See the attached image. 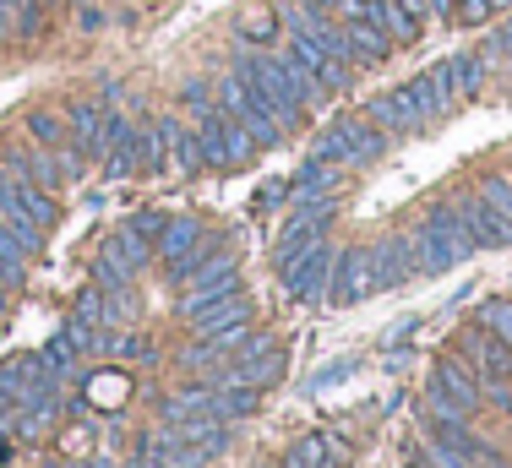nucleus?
<instances>
[{"label": "nucleus", "instance_id": "nucleus-1", "mask_svg": "<svg viewBox=\"0 0 512 468\" xmlns=\"http://www.w3.org/2000/svg\"><path fill=\"white\" fill-rule=\"evenodd\" d=\"M229 71H235V77L246 82V88L262 93V104L273 109V120H278L284 131H295L300 120H306V109L327 98V93L316 88V82H311L289 55H251V49H240Z\"/></svg>", "mask_w": 512, "mask_h": 468}, {"label": "nucleus", "instance_id": "nucleus-2", "mask_svg": "<svg viewBox=\"0 0 512 468\" xmlns=\"http://www.w3.org/2000/svg\"><path fill=\"white\" fill-rule=\"evenodd\" d=\"M382 153H387V131L376 126L371 115H344V120H333V126L322 131V142H316V158H327V164H338V169L376 164Z\"/></svg>", "mask_w": 512, "mask_h": 468}, {"label": "nucleus", "instance_id": "nucleus-3", "mask_svg": "<svg viewBox=\"0 0 512 468\" xmlns=\"http://www.w3.org/2000/svg\"><path fill=\"white\" fill-rule=\"evenodd\" d=\"M480 403H485L480 376H474L469 365L458 360V354H447V360H436V365H431V381H425V409L469 420V414L480 409Z\"/></svg>", "mask_w": 512, "mask_h": 468}, {"label": "nucleus", "instance_id": "nucleus-4", "mask_svg": "<svg viewBox=\"0 0 512 468\" xmlns=\"http://www.w3.org/2000/svg\"><path fill=\"white\" fill-rule=\"evenodd\" d=\"M213 98H218V109H229V115H235L240 126L251 131V137H256V147H284V137H289V131L273 120V109L262 104V93H256V88H246V82H240L235 71H224V77H218Z\"/></svg>", "mask_w": 512, "mask_h": 468}, {"label": "nucleus", "instance_id": "nucleus-5", "mask_svg": "<svg viewBox=\"0 0 512 468\" xmlns=\"http://www.w3.org/2000/svg\"><path fill=\"white\" fill-rule=\"evenodd\" d=\"M0 218H6V224H17V229H28V234H44L60 218V207H55V196L44 191V186L17 180V175H6V169H0Z\"/></svg>", "mask_w": 512, "mask_h": 468}, {"label": "nucleus", "instance_id": "nucleus-6", "mask_svg": "<svg viewBox=\"0 0 512 468\" xmlns=\"http://www.w3.org/2000/svg\"><path fill=\"white\" fill-rule=\"evenodd\" d=\"M420 430H425V441H431V447L453 452V458H458V463H469V468H485V463L496 458V452H491V447H485V441L469 430V420H458V414L420 409Z\"/></svg>", "mask_w": 512, "mask_h": 468}, {"label": "nucleus", "instance_id": "nucleus-7", "mask_svg": "<svg viewBox=\"0 0 512 468\" xmlns=\"http://www.w3.org/2000/svg\"><path fill=\"white\" fill-rule=\"evenodd\" d=\"M278 278H284L289 300H316V294H327V278H333V245L316 240L311 251H295L278 262Z\"/></svg>", "mask_w": 512, "mask_h": 468}, {"label": "nucleus", "instance_id": "nucleus-8", "mask_svg": "<svg viewBox=\"0 0 512 468\" xmlns=\"http://www.w3.org/2000/svg\"><path fill=\"white\" fill-rule=\"evenodd\" d=\"M458 360L469 365L480 381H507L512 376V343H502L491 327H463L458 332Z\"/></svg>", "mask_w": 512, "mask_h": 468}, {"label": "nucleus", "instance_id": "nucleus-9", "mask_svg": "<svg viewBox=\"0 0 512 468\" xmlns=\"http://www.w3.org/2000/svg\"><path fill=\"white\" fill-rule=\"evenodd\" d=\"M376 289H382V283H376V256H371V245L333 256V278H327V300H333V305H360L365 294H376Z\"/></svg>", "mask_w": 512, "mask_h": 468}, {"label": "nucleus", "instance_id": "nucleus-10", "mask_svg": "<svg viewBox=\"0 0 512 468\" xmlns=\"http://www.w3.org/2000/svg\"><path fill=\"white\" fill-rule=\"evenodd\" d=\"M180 289H186V294H180V311H186V316H191V311H202V305H213V300H224V294H235V289H240V267H235V256L218 251L213 262H207L197 278H186Z\"/></svg>", "mask_w": 512, "mask_h": 468}, {"label": "nucleus", "instance_id": "nucleus-11", "mask_svg": "<svg viewBox=\"0 0 512 468\" xmlns=\"http://www.w3.org/2000/svg\"><path fill=\"white\" fill-rule=\"evenodd\" d=\"M453 218H458V229L474 240V251H502V245H512V229L502 224V218L491 213V207L480 202V191H469V196H453Z\"/></svg>", "mask_w": 512, "mask_h": 468}, {"label": "nucleus", "instance_id": "nucleus-12", "mask_svg": "<svg viewBox=\"0 0 512 468\" xmlns=\"http://www.w3.org/2000/svg\"><path fill=\"white\" fill-rule=\"evenodd\" d=\"M289 60H295V66L306 71V77H311V82H316V88H322L327 98H333V93H344V88H349V77H355V66L333 60L322 44H311L306 33H289Z\"/></svg>", "mask_w": 512, "mask_h": 468}, {"label": "nucleus", "instance_id": "nucleus-13", "mask_svg": "<svg viewBox=\"0 0 512 468\" xmlns=\"http://www.w3.org/2000/svg\"><path fill=\"white\" fill-rule=\"evenodd\" d=\"M365 115H371L376 126L387 131V137H414V131L431 126V120H425V109L414 104V93H409V88H393V93L371 98V109H365Z\"/></svg>", "mask_w": 512, "mask_h": 468}, {"label": "nucleus", "instance_id": "nucleus-14", "mask_svg": "<svg viewBox=\"0 0 512 468\" xmlns=\"http://www.w3.org/2000/svg\"><path fill=\"white\" fill-rule=\"evenodd\" d=\"M0 169H6V175H17V180H33V186H44V191L66 186L55 147H6V153H0Z\"/></svg>", "mask_w": 512, "mask_h": 468}, {"label": "nucleus", "instance_id": "nucleus-15", "mask_svg": "<svg viewBox=\"0 0 512 468\" xmlns=\"http://www.w3.org/2000/svg\"><path fill=\"white\" fill-rule=\"evenodd\" d=\"M39 245H44V234H28L0 218V278H6V289H17L28 278V262L39 256Z\"/></svg>", "mask_w": 512, "mask_h": 468}, {"label": "nucleus", "instance_id": "nucleus-16", "mask_svg": "<svg viewBox=\"0 0 512 468\" xmlns=\"http://www.w3.org/2000/svg\"><path fill=\"white\" fill-rule=\"evenodd\" d=\"M436 82H442V93H447V104H469L474 93L485 88V60L480 55H447L442 66H436Z\"/></svg>", "mask_w": 512, "mask_h": 468}, {"label": "nucleus", "instance_id": "nucleus-17", "mask_svg": "<svg viewBox=\"0 0 512 468\" xmlns=\"http://www.w3.org/2000/svg\"><path fill=\"white\" fill-rule=\"evenodd\" d=\"M371 256H376V283H382V289H398V283L420 278V267H414V240H409V234H393V240L371 245Z\"/></svg>", "mask_w": 512, "mask_h": 468}, {"label": "nucleus", "instance_id": "nucleus-18", "mask_svg": "<svg viewBox=\"0 0 512 468\" xmlns=\"http://www.w3.org/2000/svg\"><path fill=\"white\" fill-rule=\"evenodd\" d=\"M344 22V33H349V49H355V66H382L387 55H393V39H387L382 28H376L371 17H365V11H355V17H338Z\"/></svg>", "mask_w": 512, "mask_h": 468}, {"label": "nucleus", "instance_id": "nucleus-19", "mask_svg": "<svg viewBox=\"0 0 512 468\" xmlns=\"http://www.w3.org/2000/svg\"><path fill=\"white\" fill-rule=\"evenodd\" d=\"M344 441L338 436H327V430H311V436H300L295 447H289V458L284 468H344Z\"/></svg>", "mask_w": 512, "mask_h": 468}, {"label": "nucleus", "instance_id": "nucleus-20", "mask_svg": "<svg viewBox=\"0 0 512 468\" xmlns=\"http://www.w3.org/2000/svg\"><path fill=\"white\" fill-rule=\"evenodd\" d=\"M104 115L109 109H99V104H71L66 109V142L82 147L88 158H104Z\"/></svg>", "mask_w": 512, "mask_h": 468}, {"label": "nucleus", "instance_id": "nucleus-21", "mask_svg": "<svg viewBox=\"0 0 512 468\" xmlns=\"http://www.w3.org/2000/svg\"><path fill=\"white\" fill-rule=\"evenodd\" d=\"M186 322L197 327V338H207V332H218V327L251 322V300H246V289H235V294H224V300H213V305H202V311H191Z\"/></svg>", "mask_w": 512, "mask_h": 468}, {"label": "nucleus", "instance_id": "nucleus-22", "mask_svg": "<svg viewBox=\"0 0 512 468\" xmlns=\"http://www.w3.org/2000/svg\"><path fill=\"white\" fill-rule=\"evenodd\" d=\"M360 11H365V17H371L393 44H414V39H420V22H409L398 0H360Z\"/></svg>", "mask_w": 512, "mask_h": 468}, {"label": "nucleus", "instance_id": "nucleus-23", "mask_svg": "<svg viewBox=\"0 0 512 468\" xmlns=\"http://www.w3.org/2000/svg\"><path fill=\"white\" fill-rule=\"evenodd\" d=\"M164 120V137H169V164L175 169H186V175H197V169H207L202 164V142H197V131L191 126H180L175 115H158Z\"/></svg>", "mask_w": 512, "mask_h": 468}, {"label": "nucleus", "instance_id": "nucleus-24", "mask_svg": "<svg viewBox=\"0 0 512 468\" xmlns=\"http://www.w3.org/2000/svg\"><path fill=\"white\" fill-rule=\"evenodd\" d=\"M202 224H197V218H169V224H164V234H158V245H153V256H158V262H175V256H186V251H197V245H202Z\"/></svg>", "mask_w": 512, "mask_h": 468}, {"label": "nucleus", "instance_id": "nucleus-25", "mask_svg": "<svg viewBox=\"0 0 512 468\" xmlns=\"http://www.w3.org/2000/svg\"><path fill=\"white\" fill-rule=\"evenodd\" d=\"M338 186H344V169L327 164V158H316V153L300 164V175H295V196H338Z\"/></svg>", "mask_w": 512, "mask_h": 468}, {"label": "nucleus", "instance_id": "nucleus-26", "mask_svg": "<svg viewBox=\"0 0 512 468\" xmlns=\"http://www.w3.org/2000/svg\"><path fill=\"white\" fill-rule=\"evenodd\" d=\"M39 360H44V371H50L55 381H66V376L82 365V343L71 338V332H55V338L44 343V354H39Z\"/></svg>", "mask_w": 512, "mask_h": 468}, {"label": "nucleus", "instance_id": "nucleus-27", "mask_svg": "<svg viewBox=\"0 0 512 468\" xmlns=\"http://www.w3.org/2000/svg\"><path fill=\"white\" fill-rule=\"evenodd\" d=\"M256 398H262V387L224 381V387H218V414H224V420H246V414H256Z\"/></svg>", "mask_w": 512, "mask_h": 468}, {"label": "nucleus", "instance_id": "nucleus-28", "mask_svg": "<svg viewBox=\"0 0 512 468\" xmlns=\"http://www.w3.org/2000/svg\"><path fill=\"white\" fill-rule=\"evenodd\" d=\"M11 28H17V39H39L44 28H50V6H44V0H22L17 11H11Z\"/></svg>", "mask_w": 512, "mask_h": 468}, {"label": "nucleus", "instance_id": "nucleus-29", "mask_svg": "<svg viewBox=\"0 0 512 468\" xmlns=\"http://www.w3.org/2000/svg\"><path fill=\"white\" fill-rule=\"evenodd\" d=\"M480 202L512 229V180H507V175H485V180H480Z\"/></svg>", "mask_w": 512, "mask_h": 468}, {"label": "nucleus", "instance_id": "nucleus-30", "mask_svg": "<svg viewBox=\"0 0 512 468\" xmlns=\"http://www.w3.org/2000/svg\"><path fill=\"white\" fill-rule=\"evenodd\" d=\"M224 147H229V164H246V158L256 153V137L240 126L235 115H229V109H224Z\"/></svg>", "mask_w": 512, "mask_h": 468}, {"label": "nucleus", "instance_id": "nucleus-31", "mask_svg": "<svg viewBox=\"0 0 512 468\" xmlns=\"http://www.w3.org/2000/svg\"><path fill=\"white\" fill-rule=\"evenodd\" d=\"M28 137L39 142V147H60V142H66V120H60V115H44V109H33V115H28Z\"/></svg>", "mask_w": 512, "mask_h": 468}, {"label": "nucleus", "instance_id": "nucleus-32", "mask_svg": "<svg viewBox=\"0 0 512 468\" xmlns=\"http://www.w3.org/2000/svg\"><path fill=\"white\" fill-rule=\"evenodd\" d=\"M115 398H126V381H120L115 371H99L88 381V403H99V409H104V403H115Z\"/></svg>", "mask_w": 512, "mask_h": 468}, {"label": "nucleus", "instance_id": "nucleus-33", "mask_svg": "<svg viewBox=\"0 0 512 468\" xmlns=\"http://www.w3.org/2000/svg\"><path fill=\"white\" fill-rule=\"evenodd\" d=\"M273 11H262V6H256V11H246V17H240V39H256V44H267V39H273Z\"/></svg>", "mask_w": 512, "mask_h": 468}, {"label": "nucleus", "instance_id": "nucleus-34", "mask_svg": "<svg viewBox=\"0 0 512 468\" xmlns=\"http://www.w3.org/2000/svg\"><path fill=\"white\" fill-rule=\"evenodd\" d=\"M164 224H169V218L164 213H137V218H131V234H137V240H148V245H158V234H164Z\"/></svg>", "mask_w": 512, "mask_h": 468}, {"label": "nucleus", "instance_id": "nucleus-35", "mask_svg": "<svg viewBox=\"0 0 512 468\" xmlns=\"http://www.w3.org/2000/svg\"><path fill=\"white\" fill-rule=\"evenodd\" d=\"M289 196V180H267L262 191H256V207H278Z\"/></svg>", "mask_w": 512, "mask_h": 468}, {"label": "nucleus", "instance_id": "nucleus-36", "mask_svg": "<svg viewBox=\"0 0 512 468\" xmlns=\"http://www.w3.org/2000/svg\"><path fill=\"white\" fill-rule=\"evenodd\" d=\"M398 6H404V17H409V22H420V28L431 22V0H398Z\"/></svg>", "mask_w": 512, "mask_h": 468}, {"label": "nucleus", "instance_id": "nucleus-37", "mask_svg": "<svg viewBox=\"0 0 512 468\" xmlns=\"http://www.w3.org/2000/svg\"><path fill=\"white\" fill-rule=\"evenodd\" d=\"M6 33H11V11H6V0H0V44H6Z\"/></svg>", "mask_w": 512, "mask_h": 468}, {"label": "nucleus", "instance_id": "nucleus-38", "mask_svg": "<svg viewBox=\"0 0 512 468\" xmlns=\"http://www.w3.org/2000/svg\"><path fill=\"white\" fill-rule=\"evenodd\" d=\"M300 6H311V11H338V0H300Z\"/></svg>", "mask_w": 512, "mask_h": 468}, {"label": "nucleus", "instance_id": "nucleus-39", "mask_svg": "<svg viewBox=\"0 0 512 468\" xmlns=\"http://www.w3.org/2000/svg\"><path fill=\"white\" fill-rule=\"evenodd\" d=\"M485 6H491V11H512V0H485Z\"/></svg>", "mask_w": 512, "mask_h": 468}]
</instances>
